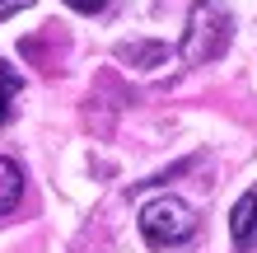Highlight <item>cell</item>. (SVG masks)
Masks as SVG:
<instances>
[{"label": "cell", "mask_w": 257, "mask_h": 253, "mask_svg": "<svg viewBox=\"0 0 257 253\" xmlns=\"http://www.w3.org/2000/svg\"><path fill=\"white\" fill-rule=\"evenodd\" d=\"M229 38H234V19H229V10H224L220 0H196V5H192V14H187L183 56H187L192 66L215 61V56L229 47Z\"/></svg>", "instance_id": "obj_1"}, {"label": "cell", "mask_w": 257, "mask_h": 253, "mask_svg": "<svg viewBox=\"0 0 257 253\" xmlns=\"http://www.w3.org/2000/svg\"><path fill=\"white\" fill-rule=\"evenodd\" d=\"M141 234L150 248H178L196 234V216L183 197H155L141 206Z\"/></svg>", "instance_id": "obj_2"}, {"label": "cell", "mask_w": 257, "mask_h": 253, "mask_svg": "<svg viewBox=\"0 0 257 253\" xmlns=\"http://www.w3.org/2000/svg\"><path fill=\"white\" fill-rule=\"evenodd\" d=\"M229 230H234V244L238 248H257V188H248L243 197L234 202V211H229Z\"/></svg>", "instance_id": "obj_3"}, {"label": "cell", "mask_w": 257, "mask_h": 253, "mask_svg": "<svg viewBox=\"0 0 257 253\" xmlns=\"http://www.w3.org/2000/svg\"><path fill=\"white\" fill-rule=\"evenodd\" d=\"M24 197V169L14 159H0V216H10Z\"/></svg>", "instance_id": "obj_4"}, {"label": "cell", "mask_w": 257, "mask_h": 253, "mask_svg": "<svg viewBox=\"0 0 257 253\" xmlns=\"http://www.w3.org/2000/svg\"><path fill=\"white\" fill-rule=\"evenodd\" d=\"M19 89H24V80L14 75L10 66H0V127L14 117V103H19Z\"/></svg>", "instance_id": "obj_5"}, {"label": "cell", "mask_w": 257, "mask_h": 253, "mask_svg": "<svg viewBox=\"0 0 257 253\" xmlns=\"http://www.w3.org/2000/svg\"><path fill=\"white\" fill-rule=\"evenodd\" d=\"M66 5H70V10H80V14H98L108 0H66Z\"/></svg>", "instance_id": "obj_6"}, {"label": "cell", "mask_w": 257, "mask_h": 253, "mask_svg": "<svg viewBox=\"0 0 257 253\" xmlns=\"http://www.w3.org/2000/svg\"><path fill=\"white\" fill-rule=\"evenodd\" d=\"M24 5H33V0H0V19H10V14H19Z\"/></svg>", "instance_id": "obj_7"}]
</instances>
